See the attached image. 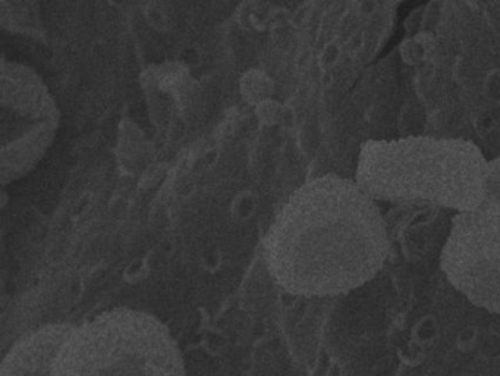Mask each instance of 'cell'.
Masks as SVG:
<instances>
[{
	"label": "cell",
	"mask_w": 500,
	"mask_h": 376,
	"mask_svg": "<svg viewBox=\"0 0 500 376\" xmlns=\"http://www.w3.org/2000/svg\"><path fill=\"white\" fill-rule=\"evenodd\" d=\"M484 205L500 210V156L489 161L484 187Z\"/></svg>",
	"instance_id": "obj_7"
},
{
	"label": "cell",
	"mask_w": 500,
	"mask_h": 376,
	"mask_svg": "<svg viewBox=\"0 0 500 376\" xmlns=\"http://www.w3.org/2000/svg\"><path fill=\"white\" fill-rule=\"evenodd\" d=\"M487 166L470 140L414 135L366 142L354 180L376 203L429 205L458 215L484 205Z\"/></svg>",
	"instance_id": "obj_2"
},
{
	"label": "cell",
	"mask_w": 500,
	"mask_h": 376,
	"mask_svg": "<svg viewBox=\"0 0 500 376\" xmlns=\"http://www.w3.org/2000/svg\"><path fill=\"white\" fill-rule=\"evenodd\" d=\"M440 268L465 299L500 316V210L483 205L455 215Z\"/></svg>",
	"instance_id": "obj_5"
},
{
	"label": "cell",
	"mask_w": 500,
	"mask_h": 376,
	"mask_svg": "<svg viewBox=\"0 0 500 376\" xmlns=\"http://www.w3.org/2000/svg\"><path fill=\"white\" fill-rule=\"evenodd\" d=\"M0 178L6 186L43 159L53 144L61 113L42 76L5 57L0 71Z\"/></svg>",
	"instance_id": "obj_4"
},
{
	"label": "cell",
	"mask_w": 500,
	"mask_h": 376,
	"mask_svg": "<svg viewBox=\"0 0 500 376\" xmlns=\"http://www.w3.org/2000/svg\"><path fill=\"white\" fill-rule=\"evenodd\" d=\"M390 250L386 221L355 180L313 178L273 221L264 256L273 280L303 297H333L364 285Z\"/></svg>",
	"instance_id": "obj_1"
},
{
	"label": "cell",
	"mask_w": 500,
	"mask_h": 376,
	"mask_svg": "<svg viewBox=\"0 0 500 376\" xmlns=\"http://www.w3.org/2000/svg\"><path fill=\"white\" fill-rule=\"evenodd\" d=\"M52 376H187L181 348L156 316L117 307L74 325Z\"/></svg>",
	"instance_id": "obj_3"
},
{
	"label": "cell",
	"mask_w": 500,
	"mask_h": 376,
	"mask_svg": "<svg viewBox=\"0 0 500 376\" xmlns=\"http://www.w3.org/2000/svg\"><path fill=\"white\" fill-rule=\"evenodd\" d=\"M72 328L71 324H49L19 336L5 354L0 376H52L57 350Z\"/></svg>",
	"instance_id": "obj_6"
}]
</instances>
